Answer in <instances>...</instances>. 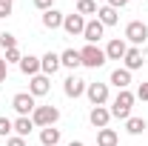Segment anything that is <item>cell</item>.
<instances>
[{
    "label": "cell",
    "instance_id": "6da1fadb",
    "mask_svg": "<svg viewBox=\"0 0 148 146\" xmlns=\"http://www.w3.org/2000/svg\"><path fill=\"white\" fill-rule=\"evenodd\" d=\"M134 100H137L134 92L120 89V92H117V97H114V103H111V117L128 120V117H131V109H134Z\"/></svg>",
    "mask_w": 148,
    "mask_h": 146
},
{
    "label": "cell",
    "instance_id": "7a4b0ae2",
    "mask_svg": "<svg viewBox=\"0 0 148 146\" xmlns=\"http://www.w3.org/2000/svg\"><path fill=\"white\" fill-rule=\"evenodd\" d=\"M80 60H83V66H88V69H100V66H106V49H100V46H94V43H86L83 49H80Z\"/></svg>",
    "mask_w": 148,
    "mask_h": 146
},
{
    "label": "cell",
    "instance_id": "3957f363",
    "mask_svg": "<svg viewBox=\"0 0 148 146\" xmlns=\"http://www.w3.org/2000/svg\"><path fill=\"white\" fill-rule=\"evenodd\" d=\"M32 120H34L37 129L54 126L57 120H60V109H57V106H37V109L32 112Z\"/></svg>",
    "mask_w": 148,
    "mask_h": 146
},
{
    "label": "cell",
    "instance_id": "277c9868",
    "mask_svg": "<svg viewBox=\"0 0 148 146\" xmlns=\"http://www.w3.org/2000/svg\"><path fill=\"white\" fill-rule=\"evenodd\" d=\"M12 106H14V112H17L20 117H32V112L37 109V97L29 95V92H17L12 97Z\"/></svg>",
    "mask_w": 148,
    "mask_h": 146
},
{
    "label": "cell",
    "instance_id": "5b68a950",
    "mask_svg": "<svg viewBox=\"0 0 148 146\" xmlns=\"http://www.w3.org/2000/svg\"><path fill=\"white\" fill-rule=\"evenodd\" d=\"M148 40V26L143 20H131L125 26V43H134V46H143Z\"/></svg>",
    "mask_w": 148,
    "mask_h": 146
},
{
    "label": "cell",
    "instance_id": "8992f818",
    "mask_svg": "<svg viewBox=\"0 0 148 146\" xmlns=\"http://www.w3.org/2000/svg\"><path fill=\"white\" fill-rule=\"evenodd\" d=\"M86 86H88V80H83V77H77V74H69L66 80H63V92H66V97H83L86 95Z\"/></svg>",
    "mask_w": 148,
    "mask_h": 146
},
{
    "label": "cell",
    "instance_id": "52a82bcc",
    "mask_svg": "<svg viewBox=\"0 0 148 146\" xmlns=\"http://www.w3.org/2000/svg\"><path fill=\"white\" fill-rule=\"evenodd\" d=\"M86 97L91 100V106H106L108 103V83H88Z\"/></svg>",
    "mask_w": 148,
    "mask_h": 146
},
{
    "label": "cell",
    "instance_id": "ba28073f",
    "mask_svg": "<svg viewBox=\"0 0 148 146\" xmlns=\"http://www.w3.org/2000/svg\"><path fill=\"white\" fill-rule=\"evenodd\" d=\"M63 29H66V35H71V37L83 35L86 32V17L83 15H66L63 17Z\"/></svg>",
    "mask_w": 148,
    "mask_h": 146
},
{
    "label": "cell",
    "instance_id": "9c48e42d",
    "mask_svg": "<svg viewBox=\"0 0 148 146\" xmlns=\"http://www.w3.org/2000/svg\"><path fill=\"white\" fill-rule=\"evenodd\" d=\"M123 63H125V69L128 72H137V69H143V63H145V55H143V49L140 46H131L125 57H123Z\"/></svg>",
    "mask_w": 148,
    "mask_h": 146
},
{
    "label": "cell",
    "instance_id": "30bf717a",
    "mask_svg": "<svg viewBox=\"0 0 148 146\" xmlns=\"http://www.w3.org/2000/svg\"><path fill=\"white\" fill-rule=\"evenodd\" d=\"M49 89H51V77H46V74H34L29 80V95H34V97L49 95Z\"/></svg>",
    "mask_w": 148,
    "mask_h": 146
},
{
    "label": "cell",
    "instance_id": "8fae6325",
    "mask_svg": "<svg viewBox=\"0 0 148 146\" xmlns=\"http://www.w3.org/2000/svg\"><path fill=\"white\" fill-rule=\"evenodd\" d=\"M106 35V26L100 23V20L94 17V20H86V32H83V37H86V43H100V37Z\"/></svg>",
    "mask_w": 148,
    "mask_h": 146
},
{
    "label": "cell",
    "instance_id": "7c38bea8",
    "mask_svg": "<svg viewBox=\"0 0 148 146\" xmlns=\"http://www.w3.org/2000/svg\"><path fill=\"white\" fill-rule=\"evenodd\" d=\"M88 120H91L94 129H106V126H108V120H111V109H106V106H91Z\"/></svg>",
    "mask_w": 148,
    "mask_h": 146
},
{
    "label": "cell",
    "instance_id": "4fadbf2b",
    "mask_svg": "<svg viewBox=\"0 0 148 146\" xmlns=\"http://www.w3.org/2000/svg\"><path fill=\"white\" fill-rule=\"evenodd\" d=\"M125 52H128V43L123 37H114V40H108V46H106V57L108 60H123Z\"/></svg>",
    "mask_w": 148,
    "mask_h": 146
},
{
    "label": "cell",
    "instance_id": "5bb4252c",
    "mask_svg": "<svg viewBox=\"0 0 148 146\" xmlns=\"http://www.w3.org/2000/svg\"><path fill=\"white\" fill-rule=\"evenodd\" d=\"M57 69H60V55H57V52H46V55L40 57V74L51 77Z\"/></svg>",
    "mask_w": 148,
    "mask_h": 146
},
{
    "label": "cell",
    "instance_id": "9a60e30c",
    "mask_svg": "<svg viewBox=\"0 0 148 146\" xmlns=\"http://www.w3.org/2000/svg\"><path fill=\"white\" fill-rule=\"evenodd\" d=\"M63 17H66V15H63L60 9H49V12H43V26L51 29V32H54V29H63Z\"/></svg>",
    "mask_w": 148,
    "mask_h": 146
},
{
    "label": "cell",
    "instance_id": "2e32d148",
    "mask_svg": "<svg viewBox=\"0 0 148 146\" xmlns=\"http://www.w3.org/2000/svg\"><path fill=\"white\" fill-rule=\"evenodd\" d=\"M60 66H66V69H77V66H83V60H80V49H66V52H60Z\"/></svg>",
    "mask_w": 148,
    "mask_h": 146
},
{
    "label": "cell",
    "instance_id": "e0dca14e",
    "mask_svg": "<svg viewBox=\"0 0 148 146\" xmlns=\"http://www.w3.org/2000/svg\"><path fill=\"white\" fill-rule=\"evenodd\" d=\"M17 66H20V72H23V74L34 77V74H40V57H34V55H23V60H20Z\"/></svg>",
    "mask_w": 148,
    "mask_h": 146
},
{
    "label": "cell",
    "instance_id": "ac0fdd59",
    "mask_svg": "<svg viewBox=\"0 0 148 146\" xmlns=\"http://www.w3.org/2000/svg\"><path fill=\"white\" fill-rule=\"evenodd\" d=\"M97 20H100L103 26H117L120 12H117V9H111V6H100V9H97Z\"/></svg>",
    "mask_w": 148,
    "mask_h": 146
},
{
    "label": "cell",
    "instance_id": "d6986e66",
    "mask_svg": "<svg viewBox=\"0 0 148 146\" xmlns=\"http://www.w3.org/2000/svg\"><path fill=\"white\" fill-rule=\"evenodd\" d=\"M120 143V135L114 132V129H97V146H117Z\"/></svg>",
    "mask_w": 148,
    "mask_h": 146
},
{
    "label": "cell",
    "instance_id": "ffe728a7",
    "mask_svg": "<svg viewBox=\"0 0 148 146\" xmlns=\"http://www.w3.org/2000/svg\"><path fill=\"white\" fill-rule=\"evenodd\" d=\"M111 83H114L117 89H128L131 86V72L125 66H123V69H114V72H111Z\"/></svg>",
    "mask_w": 148,
    "mask_h": 146
},
{
    "label": "cell",
    "instance_id": "44dd1931",
    "mask_svg": "<svg viewBox=\"0 0 148 146\" xmlns=\"http://www.w3.org/2000/svg\"><path fill=\"white\" fill-rule=\"evenodd\" d=\"M40 143L43 146H60V129H54V126L40 129Z\"/></svg>",
    "mask_w": 148,
    "mask_h": 146
},
{
    "label": "cell",
    "instance_id": "7402d4cb",
    "mask_svg": "<svg viewBox=\"0 0 148 146\" xmlns=\"http://www.w3.org/2000/svg\"><path fill=\"white\" fill-rule=\"evenodd\" d=\"M32 129H37L32 117H17V120H14V135H17V138H29Z\"/></svg>",
    "mask_w": 148,
    "mask_h": 146
},
{
    "label": "cell",
    "instance_id": "603a6c76",
    "mask_svg": "<svg viewBox=\"0 0 148 146\" xmlns=\"http://www.w3.org/2000/svg\"><path fill=\"white\" fill-rule=\"evenodd\" d=\"M145 129H148V123L143 117H134V115H131L128 120H125V132H128V135H143Z\"/></svg>",
    "mask_w": 148,
    "mask_h": 146
},
{
    "label": "cell",
    "instance_id": "cb8c5ba5",
    "mask_svg": "<svg viewBox=\"0 0 148 146\" xmlns=\"http://www.w3.org/2000/svg\"><path fill=\"white\" fill-rule=\"evenodd\" d=\"M77 15H97V0H77Z\"/></svg>",
    "mask_w": 148,
    "mask_h": 146
},
{
    "label": "cell",
    "instance_id": "d4e9b609",
    "mask_svg": "<svg viewBox=\"0 0 148 146\" xmlns=\"http://www.w3.org/2000/svg\"><path fill=\"white\" fill-rule=\"evenodd\" d=\"M14 46H17V37L9 32H0V49H14Z\"/></svg>",
    "mask_w": 148,
    "mask_h": 146
},
{
    "label": "cell",
    "instance_id": "484cf974",
    "mask_svg": "<svg viewBox=\"0 0 148 146\" xmlns=\"http://www.w3.org/2000/svg\"><path fill=\"white\" fill-rule=\"evenodd\" d=\"M14 132V120H9V117H0V138H9Z\"/></svg>",
    "mask_w": 148,
    "mask_h": 146
},
{
    "label": "cell",
    "instance_id": "4316f807",
    "mask_svg": "<svg viewBox=\"0 0 148 146\" xmlns=\"http://www.w3.org/2000/svg\"><path fill=\"white\" fill-rule=\"evenodd\" d=\"M6 63H20L23 60V55H20V49L14 46V49H6V57H3Z\"/></svg>",
    "mask_w": 148,
    "mask_h": 146
},
{
    "label": "cell",
    "instance_id": "83f0119b",
    "mask_svg": "<svg viewBox=\"0 0 148 146\" xmlns=\"http://www.w3.org/2000/svg\"><path fill=\"white\" fill-rule=\"evenodd\" d=\"M14 9V0H0V17H9Z\"/></svg>",
    "mask_w": 148,
    "mask_h": 146
},
{
    "label": "cell",
    "instance_id": "f1b7e54d",
    "mask_svg": "<svg viewBox=\"0 0 148 146\" xmlns=\"http://www.w3.org/2000/svg\"><path fill=\"white\" fill-rule=\"evenodd\" d=\"M34 3V9H40V12H49V9H54V0H32Z\"/></svg>",
    "mask_w": 148,
    "mask_h": 146
},
{
    "label": "cell",
    "instance_id": "f546056e",
    "mask_svg": "<svg viewBox=\"0 0 148 146\" xmlns=\"http://www.w3.org/2000/svg\"><path fill=\"white\" fill-rule=\"evenodd\" d=\"M137 100H148V83H140L137 86Z\"/></svg>",
    "mask_w": 148,
    "mask_h": 146
},
{
    "label": "cell",
    "instance_id": "4dcf8cb0",
    "mask_svg": "<svg viewBox=\"0 0 148 146\" xmlns=\"http://www.w3.org/2000/svg\"><path fill=\"white\" fill-rule=\"evenodd\" d=\"M6 146H26V138H17V135H12V138L6 140Z\"/></svg>",
    "mask_w": 148,
    "mask_h": 146
},
{
    "label": "cell",
    "instance_id": "1f68e13d",
    "mask_svg": "<svg viewBox=\"0 0 148 146\" xmlns=\"http://www.w3.org/2000/svg\"><path fill=\"white\" fill-rule=\"evenodd\" d=\"M106 6H111V9H117V12H120L123 6H128V0H108Z\"/></svg>",
    "mask_w": 148,
    "mask_h": 146
},
{
    "label": "cell",
    "instance_id": "d6a6232c",
    "mask_svg": "<svg viewBox=\"0 0 148 146\" xmlns=\"http://www.w3.org/2000/svg\"><path fill=\"white\" fill-rule=\"evenodd\" d=\"M6 74H9V63H6V60L0 57V83L6 80Z\"/></svg>",
    "mask_w": 148,
    "mask_h": 146
},
{
    "label": "cell",
    "instance_id": "836d02e7",
    "mask_svg": "<svg viewBox=\"0 0 148 146\" xmlns=\"http://www.w3.org/2000/svg\"><path fill=\"white\" fill-rule=\"evenodd\" d=\"M69 146H86V143H83V140H71Z\"/></svg>",
    "mask_w": 148,
    "mask_h": 146
}]
</instances>
